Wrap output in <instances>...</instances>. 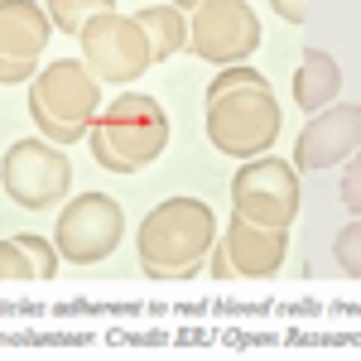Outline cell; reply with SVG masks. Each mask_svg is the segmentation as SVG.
Instances as JSON below:
<instances>
[{"label": "cell", "mask_w": 361, "mask_h": 361, "mask_svg": "<svg viewBox=\"0 0 361 361\" xmlns=\"http://www.w3.org/2000/svg\"><path fill=\"white\" fill-rule=\"evenodd\" d=\"M231 197H236V217L289 231V222L299 217V173H294V164H284L275 154H255L236 169Z\"/></svg>", "instance_id": "8992f818"}, {"label": "cell", "mask_w": 361, "mask_h": 361, "mask_svg": "<svg viewBox=\"0 0 361 361\" xmlns=\"http://www.w3.org/2000/svg\"><path fill=\"white\" fill-rule=\"evenodd\" d=\"M337 92H342V68H337V58L323 54V49H308L304 63H299V73H294V102H299L304 111H323Z\"/></svg>", "instance_id": "4fadbf2b"}, {"label": "cell", "mask_w": 361, "mask_h": 361, "mask_svg": "<svg viewBox=\"0 0 361 361\" xmlns=\"http://www.w3.org/2000/svg\"><path fill=\"white\" fill-rule=\"evenodd\" d=\"M193 25H188V44L197 58L207 63H241L260 49V20L246 0H197Z\"/></svg>", "instance_id": "9c48e42d"}, {"label": "cell", "mask_w": 361, "mask_h": 361, "mask_svg": "<svg viewBox=\"0 0 361 361\" xmlns=\"http://www.w3.org/2000/svg\"><path fill=\"white\" fill-rule=\"evenodd\" d=\"M15 241H20V246L29 250V260H34V270H39V279L58 275V246H54V241H44V236H34V231H20Z\"/></svg>", "instance_id": "ac0fdd59"}, {"label": "cell", "mask_w": 361, "mask_h": 361, "mask_svg": "<svg viewBox=\"0 0 361 361\" xmlns=\"http://www.w3.org/2000/svg\"><path fill=\"white\" fill-rule=\"evenodd\" d=\"M97 10H111V0H49V20H54L63 34H78L87 15Z\"/></svg>", "instance_id": "9a60e30c"}, {"label": "cell", "mask_w": 361, "mask_h": 361, "mask_svg": "<svg viewBox=\"0 0 361 361\" xmlns=\"http://www.w3.org/2000/svg\"><path fill=\"white\" fill-rule=\"evenodd\" d=\"M0 178H5V193L29 212H44L63 193H73V164L54 140H15L0 164Z\"/></svg>", "instance_id": "52a82bcc"}, {"label": "cell", "mask_w": 361, "mask_h": 361, "mask_svg": "<svg viewBox=\"0 0 361 361\" xmlns=\"http://www.w3.org/2000/svg\"><path fill=\"white\" fill-rule=\"evenodd\" d=\"M34 260H29V250L10 236V241H0V279H34Z\"/></svg>", "instance_id": "e0dca14e"}, {"label": "cell", "mask_w": 361, "mask_h": 361, "mask_svg": "<svg viewBox=\"0 0 361 361\" xmlns=\"http://www.w3.org/2000/svg\"><path fill=\"white\" fill-rule=\"evenodd\" d=\"M82 63L97 82H135L149 73V44H145V29L135 25V15H116V10H97L87 15L82 29Z\"/></svg>", "instance_id": "5b68a950"}, {"label": "cell", "mask_w": 361, "mask_h": 361, "mask_svg": "<svg viewBox=\"0 0 361 361\" xmlns=\"http://www.w3.org/2000/svg\"><path fill=\"white\" fill-rule=\"evenodd\" d=\"M337 260H342V270H347L352 279L361 275V226H357V222L337 236Z\"/></svg>", "instance_id": "d6986e66"}, {"label": "cell", "mask_w": 361, "mask_h": 361, "mask_svg": "<svg viewBox=\"0 0 361 361\" xmlns=\"http://www.w3.org/2000/svg\"><path fill=\"white\" fill-rule=\"evenodd\" d=\"M87 145H92V159L106 169V173L149 169L169 145V116H164V106H159L154 97H145V92L116 97L102 116H92Z\"/></svg>", "instance_id": "6da1fadb"}, {"label": "cell", "mask_w": 361, "mask_h": 361, "mask_svg": "<svg viewBox=\"0 0 361 361\" xmlns=\"http://www.w3.org/2000/svg\"><path fill=\"white\" fill-rule=\"evenodd\" d=\"M222 250L231 260V275H275L284 265L289 236L279 226H255L246 217H231V226L222 236Z\"/></svg>", "instance_id": "7c38bea8"}, {"label": "cell", "mask_w": 361, "mask_h": 361, "mask_svg": "<svg viewBox=\"0 0 361 361\" xmlns=\"http://www.w3.org/2000/svg\"><path fill=\"white\" fill-rule=\"evenodd\" d=\"M217 217L197 197H169L140 222V270L149 279H178L193 275L197 260L212 250Z\"/></svg>", "instance_id": "7a4b0ae2"}, {"label": "cell", "mask_w": 361, "mask_h": 361, "mask_svg": "<svg viewBox=\"0 0 361 361\" xmlns=\"http://www.w3.org/2000/svg\"><path fill=\"white\" fill-rule=\"evenodd\" d=\"M212 275H217V279H226V275H231V260H226V250H222V246L212 250Z\"/></svg>", "instance_id": "7402d4cb"}, {"label": "cell", "mask_w": 361, "mask_h": 361, "mask_svg": "<svg viewBox=\"0 0 361 361\" xmlns=\"http://www.w3.org/2000/svg\"><path fill=\"white\" fill-rule=\"evenodd\" d=\"M54 20L34 0H0V82H29L49 49Z\"/></svg>", "instance_id": "30bf717a"}, {"label": "cell", "mask_w": 361, "mask_h": 361, "mask_svg": "<svg viewBox=\"0 0 361 361\" xmlns=\"http://www.w3.org/2000/svg\"><path fill=\"white\" fill-rule=\"evenodd\" d=\"M270 5H275L279 20H289V25H304L308 20V0H270Z\"/></svg>", "instance_id": "ffe728a7"}, {"label": "cell", "mask_w": 361, "mask_h": 361, "mask_svg": "<svg viewBox=\"0 0 361 361\" xmlns=\"http://www.w3.org/2000/svg\"><path fill=\"white\" fill-rule=\"evenodd\" d=\"M231 87H270V78L255 73V68H241V63H226L222 73L207 82V97H222V92H231Z\"/></svg>", "instance_id": "2e32d148"}, {"label": "cell", "mask_w": 361, "mask_h": 361, "mask_svg": "<svg viewBox=\"0 0 361 361\" xmlns=\"http://www.w3.org/2000/svg\"><path fill=\"white\" fill-rule=\"evenodd\" d=\"M135 25L145 29V44H149V58L154 63L173 58L188 44V20L173 5H145V10H135Z\"/></svg>", "instance_id": "5bb4252c"}, {"label": "cell", "mask_w": 361, "mask_h": 361, "mask_svg": "<svg viewBox=\"0 0 361 361\" xmlns=\"http://www.w3.org/2000/svg\"><path fill=\"white\" fill-rule=\"evenodd\" d=\"M279 135V102L270 87H231L207 97V140L231 159L270 154Z\"/></svg>", "instance_id": "277c9868"}, {"label": "cell", "mask_w": 361, "mask_h": 361, "mask_svg": "<svg viewBox=\"0 0 361 361\" xmlns=\"http://www.w3.org/2000/svg\"><path fill=\"white\" fill-rule=\"evenodd\" d=\"M342 197H347V207H352V212H357V164H347V183H342Z\"/></svg>", "instance_id": "44dd1931"}, {"label": "cell", "mask_w": 361, "mask_h": 361, "mask_svg": "<svg viewBox=\"0 0 361 361\" xmlns=\"http://www.w3.org/2000/svg\"><path fill=\"white\" fill-rule=\"evenodd\" d=\"M121 236H126V212H121V202L106 197V193H78L63 207V217H58L54 246H58V255L73 260V265H97V260H106V255L121 246Z\"/></svg>", "instance_id": "ba28073f"}, {"label": "cell", "mask_w": 361, "mask_h": 361, "mask_svg": "<svg viewBox=\"0 0 361 361\" xmlns=\"http://www.w3.org/2000/svg\"><path fill=\"white\" fill-rule=\"evenodd\" d=\"M102 106V82L87 73V63L78 58H58L44 73H34L29 87V116L39 126V135L54 145H73L87 135L92 116Z\"/></svg>", "instance_id": "3957f363"}, {"label": "cell", "mask_w": 361, "mask_h": 361, "mask_svg": "<svg viewBox=\"0 0 361 361\" xmlns=\"http://www.w3.org/2000/svg\"><path fill=\"white\" fill-rule=\"evenodd\" d=\"M361 140V106L357 102H347V106H323V111L313 116L304 126V135L294 145V169H333L342 164L352 149H357Z\"/></svg>", "instance_id": "8fae6325"}]
</instances>
